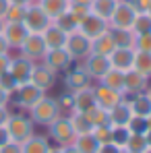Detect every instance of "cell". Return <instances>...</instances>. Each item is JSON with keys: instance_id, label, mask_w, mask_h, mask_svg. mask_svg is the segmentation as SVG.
<instances>
[{"instance_id": "41", "label": "cell", "mask_w": 151, "mask_h": 153, "mask_svg": "<svg viewBox=\"0 0 151 153\" xmlns=\"http://www.w3.org/2000/svg\"><path fill=\"white\" fill-rule=\"evenodd\" d=\"M56 102H58V105H60V110H62V114L64 112H73V93L71 91H62L58 97H56Z\"/></svg>"}, {"instance_id": "21", "label": "cell", "mask_w": 151, "mask_h": 153, "mask_svg": "<svg viewBox=\"0 0 151 153\" xmlns=\"http://www.w3.org/2000/svg\"><path fill=\"white\" fill-rule=\"evenodd\" d=\"M95 105V97H93V89L87 87V89H81L73 93V112H87L89 108Z\"/></svg>"}, {"instance_id": "59", "label": "cell", "mask_w": 151, "mask_h": 153, "mask_svg": "<svg viewBox=\"0 0 151 153\" xmlns=\"http://www.w3.org/2000/svg\"><path fill=\"white\" fill-rule=\"evenodd\" d=\"M147 95H149V97H151V87H149V89H147Z\"/></svg>"}, {"instance_id": "10", "label": "cell", "mask_w": 151, "mask_h": 153, "mask_svg": "<svg viewBox=\"0 0 151 153\" xmlns=\"http://www.w3.org/2000/svg\"><path fill=\"white\" fill-rule=\"evenodd\" d=\"M42 62L50 68L52 73H66L71 66H73V58L68 56V52L64 48H58V50H48L46 56L42 58Z\"/></svg>"}, {"instance_id": "32", "label": "cell", "mask_w": 151, "mask_h": 153, "mask_svg": "<svg viewBox=\"0 0 151 153\" xmlns=\"http://www.w3.org/2000/svg\"><path fill=\"white\" fill-rule=\"evenodd\" d=\"M52 23H54V25H58L64 33H73V31L79 29V19H77L75 15H71L68 10H66V13H62L60 17H56Z\"/></svg>"}, {"instance_id": "25", "label": "cell", "mask_w": 151, "mask_h": 153, "mask_svg": "<svg viewBox=\"0 0 151 153\" xmlns=\"http://www.w3.org/2000/svg\"><path fill=\"white\" fill-rule=\"evenodd\" d=\"M97 83H101V85H106V87H110V89L122 93V91H124V73H122V71H116V68H110Z\"/></svg>"}, {"instance_id": "44", "label": "cell", "mask_w": 151, "mask_h": 153, "mask_svg": "<svg viewBox=\"0 0 151 153\" xmlns=\"http://www.w3.org/2000/svg\"><path fill=\"white\" fill-rule=\"evenodd\" d=\"M0 153H23V145L17 141H8L6 145L0 147Z\"/></svg>"}, {"instance_id": "19", "label": "cell", "mask_w": 151, "mask_h": 153, "mask_svg": "<svg viewBox=\"0 0 151 153\" xmlns=\"http://www.w3.org/2000/svg\"><path fill=\"white\" fill-rule=\"evenodd\" d=\"M42 37H44V42H46V48H48V50H58V48H64L68 33H64L58 25L50 23L48 29L42 33Z\"/></svg>"}, {"instance_id": "47", "label": "cell", "mask_w": 151, "mask_h": 153, "mask_svg": "<svg viewBox=\"0 0 151 153\" xmlns=\"http://www.w3.org/2000/svg\"><path fill=\"white\" fill-rule=\"evenodd\" d=\"M8 64H10V54H0V75L8 71Z\"/></svg>"}, {"instance_id": "22", "label": "cell", "mask_w": 151, "mask_h": 153, "mask_svg": "<svg viewBox=\"0 0 151 153\" xmlns=\"http://www.w3.org/2000/svg\"><path fill=\"white\" fill-rule=\"evenodd\" d=\"M21 145H23V153H48L52 147L50 139L46 134H33Z\"/></svg>"}, {"instance_id": "36", "label": "cell", "mask_w": 151, "mask_h": 153, "mask_svg": "<svg viewBox=\"0 0 151 153\" xmlns=\"http://www.w3.org/2000/svg\"><path fill=\"white\" fill-rule=\"evenodd\" d=\"M126 128L130 130V134H145L149 130V122L143 116H130V120L126 122Z\"/></svg>"}, {"instance_id": "35", "label": "cell", "mask_w": 151, "mask_h": 153, "mask_svg": "<svg viewBox=\"0 0 151 153\" xmlns=\"http://www.w3.org/2000/svg\"><path fill=\"white\" fill-rule=\"evenodd\" d=\"M25 13H27L25 4H10L8 10H6V15H4V21L6 23H23Z\"/></svg>"}, {"instance_id": "15", "label": "cell", "mask_w": 151, "mask_h": 153, "mask_svg": "<svg viewBox=\"0 0 151 153\" xmlns=\"http://www.w3.org/2000/svg\"><path fill=\"white\" fill-rule=\"evenodd\" d=\"M83 68L89 73V76L93 81H100L101 76L106 75L112 66H110V58L108 56H100V54H89L83 60Z\"/></svg>"}, {"instance_id": "49", "label": "cell", "mask_w": 151, "mask_h": 153, "mask_svg": "<svg viewBox=\"0 0 151 153\" xmlns=\"http://www.w3.org/2000/svg\"><path fill=\"white\" fill-rule=\"evenodd\" d=\"M0 54H10V46L2 35H0Z\"/></svg>"}, {"instance_id": "9", "label": "cell", "mask_w": 151, "mask_h": 153, "mask_svg": "<svg viewBox=\"0 0 151 153\" xmlns=\"http://www.w3.org/2000/svg\"><path fill=\"white\" fill-rule=\"evenodd\" d=\"M46 42L42 37V33H29L27 39L23 42V46L19 48V54H23L25 58L33 60V62H42V58L46 56Z\"/></svg>"}, {"instance_id": "27", "label": "cell", "mask_w": 151, "mask_h": 153, "mask_svg": "<svg viewBox=\"0 0 151 153\" xmlns=\"http://www.w3.org/2000/svg\"><path fill=\"white\" fill-rule=\"evenodd\" d=\"M73 147H75L79 153H97L100 141H97L93 134H79V137H75Z\"/></svg>"}, {"instance_id": "7", "label": "cell", "mask_w": 151, "mask_h": 153, "mask_svg": "<svg viewBox=\"0 0 151 153\" xmlns=\"http://www.w3.org/2000/svg\"><path fill=\"white\" fill-rule=\"evenodd\" d=\"M135 17H137V10L126 0H122V2L116 4V8H114V13H112V17L108 21V25H110V29H128L130 31V27L135 23Z\"/></svg>"}, {"instance_id": "4", "label": "cell", "mask_w": 151, "mask_h": 153, "mask_svg": "<svg viewBox=\"0 0 151 153\" xmlns=\"http://www.w3.org/2000/svg\"><path fill=\"white\" fill-rule=\"evenodd\" d=\"M50 23H52V19L42 10V6L37 4V0L31 2V4H27V13H25V19H23V25L27 27L29 33H44Z\"/></svg>"}, {"instance_id": "60", "label": "cell", "mask_w": 151, "mask_h": 153, "mask_svg": "<svg viewBox=\"0 0 151 153\" xmlns=\"http://www.w3.org/2000/svg\"><path fill=\"white\" fill-rule=\"evenodd\" d=\"M147 15H149V17H151V6H149V10H147Z\"/></svg>"}, {"instance_id": "24", "label": "cell", "mask_w": 151, "mask_h": 153, "mask_svg": "<svg viewBox=\"0 0 151 153\" xmlns=\"http://www.w3.org/2000/svg\"><path fill=\"white\" fill-rule=\"evenodd\" d=\"M37 4L42 6V10H44L52 21H54L56 17H60L62 13L68 10L71 0H37Z\"/></svg>"}, {"instance_id": "17", "label": "cell", "mask_w": 151, "mask_h": 153, "mask_svg": "<svg viewBox=\"0 0 151 153\" xmlns=\"http://www.w3.org/2000/svg\"><path fill=\"white\" fill-rule=\"evenodd\" d=\"M29 31L23 23H6L4 25V31H2V37L8 42L10 50H19L23 46V42L27 39Z\"/></svg>"}, {"instance_id": "46", "label": "cell", "mask_w": 151, "mask_h": 153, "mask_svg": "<svg viewBox=\"0 0 151 153\" xmlns=\"http://www.w3.org/2000/svg\"><path fill=\"white\" fill-rule=\"evenodd\" d=\"M10 108L8 105H0V126H6V122H8V118H10Z\"/></svg>"}, {"instance_id": "62", "label": "cell", "mask_w": 151, "mask_h": 153, "mask_svg": "<svg viewBox=\"0 0 151 153\" xmlns=\"http://www.w3.org/2000/svg\"><path fill=\"white\" fill-rule=\"evenodd\" d=\"M116 2H122V0H116Z\"/></svg>"}, {"instance_id": "33", "label": "cell", "mask_w": 151, "mask_h": 153, "mask_svg": "<svg viewBox=\"0 0 151 153\" xmlns=\"http://www.w3.org/2000/svg\"><path fill=\"white\" fill-rule=\"evenodd\" d=\"M147 149H149V145H147L145 134H130L128 141H126V145H124L126 153H145Z\"/></svg>"}, {"instance_id": "52", "label": "cell", "mask_w": 151, "mask_h": 153, "mask_svg": "<svg viewBox=\"0 0 151 153\" xmlns=\"http://www.w3.org/2000/svg\"><path fill=\"white\" fill-rule=\"evenodd\" d=\"M8 2H10V4H31V2H35V0H8Z\"/></svg>"}, {"instance_id": "5", "label": "cell", "mask_w": 151, "mask_h": 153, "mask_svg": "<svg viewBox=\"0 0 151 153\" xmlns=\"http://www.w3.org/2000/svg\"><path fill=\"white\" fill-rule=\"evenodd\" d=\"M64 50L68 52V56L73 58V62H75V60H85V58L91 54V39L85 37V35L77 29L73 33H68L66 44H64Z\"/></svg>"}, {"instance_id": "57", "label": "cell", "mask_w": 151, "mask_h": 153, "mask_svg": "<svg viewBox=\"0 0 151 153\" xmlns=\"http://www.w3.org/2000/svg\"><path fill=\"white\" fill-rule=\"evenodd\" d=\"M79 2H85V4H91L93 0H79Z\"/></svg>"}, {"instance_id": "29", "label": "cell", "mask_w": 151, "mask_h": 153, "mask_svg": "<svg viewBox=\"0 0 151 153\" xmlns=\"http://www.w3.org/2000/svg\"><path fill=\"white\" fill-rule=\"evenodd\" d=\"M85 116H87V120L95 126H112L110 124V116H108V110H103L100 105H93V108H89L87 112H83Z\"/></svg>"}, {"instance_id": "48", "label": "cell", "mask_w": 151, "mask_h": 153, "mask_svg": "<svg viewBox=\"0 0 151 153\" xmlns=\"http://www.w3.org/2000/svg\"><path fill=\"white\" fill-rule=\"evenodd\" d=\"M8 141H10V134H8L6 126H0V147H2V145H6Z\"/></svg>"}, {"instance_id": "28", "label": "cell", "mask_w": 151, "mask_h": 153, "mask_svg": "<svg viewBox=\"0 0 151 153\" xmlns=\"http://www.w3.org/2000/svg\"><path fill=\"white\" fill-rule=\"evenodd\" d=\"M116 4H118L116 0H93V2L89 4V8H91L93 15H97V17H101V19L110 21V17H112Z\"/></svg>"}, {"instance_id": "63", "label": "cell", "mask_w": 151, "mask_h": 153, "mask_svg": "<svg viewBox=\"0 0 151 153\" xmlns=\"http://www.w3.org/2000/svg\"><path fill=\"white\" fill-rule=\"evenodd\" d=\"M122 153H126V151H122Z\"/></svg>"}, {"instance_id": "43", "label": "cell", "mask_w": 151, "mask_h": 153, "mask_svg": "<svg viewBox=\"0 0 151 153\" xmlns=\"http://www.w3.org/2000/svg\"><path fill=\"white\" fill-rule=\"evenodd\" d=\"M137 13H147L149 10V6H151V0H126Z\"/></svg>"}, {"instance_id": "2", "label": "cell", "mask_w": 151, "mask_h": 153, "mask_svg": "<svg viewBox=\"0 0 151 153\" xmlns=\"http://www.w3.org/2000/svg\"><path fill=\"white\" fill-rule=\"evenodd\" d=\"M6 130L10 134V141L25 143L29 137L35 134V124L29 118V114H25V112H13L8 122H6Z\"/></svg>"}, {"instance_id": "20", "label": "cell", "mask_w": 151, "mask_h": 153, "mask_svg": "<svg viewBox=\"0 0 151 153\" xmlns=\"http://www.w3.org/2000/svg\"><path fill=\"white\" fill-rule=\"evenodd\" d=\"M116 50V44H114V37L110 33V29L106 33L97 35L95 39H91V54H100V56H110L112 52Z\"/></svg>"}, {"instance_id": "8", "label": "cell", "mask_w": 151, "mask_h": 153, "mask_svg": "<svg viewBox=\"0 0 151 153\" xmlns=\"http://www.w3.org/2000/svg\"><path fill=\"white\" fill-rule=\"evenodd\" d=\"M91 85H93V79H91L89 73L83 68V64H77L73 68H68L66 75H64V87H66V91H71V93L81 91V89H87V87H91Z\"/></svg>"}, {"instance_id": "3", "label": "cell", "mask_w": 151, "mask_h": 153, "mask_svg": "<svg viewBox=\"0 0 151 153\" xmlns=\"http://www.w3.org/2000/svg\"><path fill=\"white\" fill-rule=\"evenodd\" d=\"M48 132H50V139L58 145V147H66V145H73L75 143V130L71 126V120L68 116H58L50 126H48Z\"/></svg>"}, {"instance_id": "40", "label": "cell", "mask_w": 151, "mask_h": 153, "mask_svg": "<svg viewBox=\"0 0 151 153\" xmlns=\"http://www.w3.org/2000/svg\"><path fill=\"white\" fill-rule=\"evenodd\" d=\"M91 134L100 141V145H103V143H112V126H95Z\"/></svg>"}, {"instance_id": "13", "label": "cell", "mask_w": 151, "mask_h": 153, "mask_svg": "<svg viewBox=\"0 0 151 153\" xmlns=\"http://www.w3.org/2000/svg\"><path fill=\"white\" fill-rule=\"evenodd\" d=\"M108 29H110L108 21L101 19V17H97V15H93V13H89L87 17H83V19L79 21V31H81L85 37H89V39H95L97 35L106 33Z\"/></svg>"}, {"instance_id": "30", "label": "cell", "mask_w": 151, "mask_h": 153, "mask_svg": "<svg viewBox=\"0 0 151 153\" xmlns=\"http://www.w3.org/2000/svg\"><path fill=\"white\" fill-rule=\"evenodd\" d=\"M132 68H135L137 73H141L143 76L151 79V52L135 50V62H132Z\"/></svg>"}, {"instance_id": "16", "label": "cell", "mask_w": 151, "mask_h": 153, "mask_svg": "<svg viewBox=\"0 0 151 153\" xmlns=\"http://www.w3.org/2000/svg\"><path fill=\"white\" fill-rule=\"evenodd\" d=\"M149 89V79L143 76L141 73H137L135 68L126 71L124 73V91L126 95H139V93H145Z\"/></svg>"}, {"instance_id": "50", "label": "cell", "mask_w": 151, "mask_h": 153, "mask_svg": "<svg viewBox=\"0 0 151 153\" xmlns=\"http://www.w3.org/2000/svg\"><path fill=\"white\" fill-rule=\"evenodd\" d=\"M8 103H10V95L0 87V105H8Z\"/></svg>"}, {"instance_id": "55", "label": "cell", "mask_w": 151, "mask_h": 153, "mask_svg": "<svg viewBox=\"0 0 151 153\" xmlns=\"http://www.w3.org/2000/svg\"><path fill=\"white\" fill-rule=\"evenodd\" d=\"M145 139H147V145L151 147V128L147 130V132H145Z\"/></svg>"}, {"instance_id": "37", "label": "cell", "mask_w": 151, "mask_h": 153, "mask_svg": "<svg viewBox=\"0 0 151 153\" xmlns=\"http://www.w3.org/2000/svg\"><path fill=\"white\" fill-rule=\"evenodd\" d=\"M128 137H130V130L126 126H112V143L118 145L120 149H124Z\"/></svg>"}, {"instance_id": "23", "label": "cell", "mask_w": 151, "mask_h": 153, "mask_svg": "<svg viewBox=\"0 0 151 153\" xmlns=\"http://www.w3.org/2000/svg\"><path fill=\"white\" fill-rule=\"evenodd\" d=\"M108 116H110V124L112 126H126V122L130 120L132 112H130V105L126 102H120L118 105H114L108 112Z\"/></svg>"}, {"instance_id": "1", "label": "cell", "mask_w": 151, "mask_h": 153, "mask_svg": "<svg viewBox=\"0 0 151 153\" xmlns=\"http://www.w3.org/2000/svg\"><path fill=\"white\" fill-rule=\"evenodd\" d=\"M27 114H29V118L33 120L35 126H50L58 116H62V110H60V105L56 102V97L44 95L33 108L27 110Z\"/></svg>"}, {"instance_id": "39", "label": "cell", "mask_w": 151, "mask_h": 153, "mask_svg": "<svg viewBox=\"0 0 151 153\" xmlns=\"http://www.w3.org/2000/svg\"><path fill=\"white\" fill-rule=\"evenodd\" d=\"M68 13H71V15H75L77 19L81 21L83 17H87V15L91 13V8H89V4H85V2H79V0H71Z\"/></svg>"}, {"instance_id": "34", "label": "cell", "mask_w": 151, "mask_h": 153, "mask_svg": "<svg viewBox=\"0 0 151 153\" xmlns=\"http://www.w3.org/2000/svg\"><path fill=\"white\" fill-rule=\"evenodd\" d=\"M130 31L135 35H143V33H151V17L147 13H137L135 23L130 27Z\"/></svg>"}, {"instance_id": "14", "label": "cell", "mask_w": 151, "mask_h": 153, "mask_svg": "<svg viewBox=\"0 0 151 153\" xmlns=\"http://www.w3.org/2000/svg\"><path fill=\"white\" fill-rule=\"evenodd\" d=\"M56 79H58V75H56V73H52L44 62H35L33 73H31V79H29V81H31L35 87H39L42 91H46V93H48L52 87L56 85Z\"/></svg>"}, {"instance_id": "31", "label": "cell", "mask_w": 151, "mask_h": 153, "mask_svg": "<svg viewBox=\"0 0 151 153\" xmlns=\"http://www.w3.org/2000/svg\"><path fill=\"white\" fill-rule=\"evenodd\" d=\"M116 48H132L135 50V33L128 29H110Z\"/></svg>"}, {"instance_id": "6", "label": "cell", "mask_w": 151, "mask_h": 153, "mask_svg": "<svg viewBox=\"0 0 151 153\" xmlns=\"http://www.w3.org/2000/svg\"><path fill=\"white\" fill-rule=\"evenodd\" d=\"M46 95V91H42L39 87H35L31 81H27L23 85H19L17 87V91H15V102L17 105L21 108V110H29V108H33L35 103L39 102L42 97Z\"/></svg>"}, {"instance_id": "51", "label": "cell", "mask_w": 151, "mask_h": 153, "mask_svg": "<svg viewBox=\"0 0 151 153\" xmlns=\"http://www.w3.org/2000/svg\"><path fill=\"white\" fill-rule=\"evenodd\" d=\"M8 6H10V2H8V0H0V19H4V15H6V10H8Z\"/></svg>"}, {"instance_id": "61", "label": "cell", "mask_w": 151, "mask_h": 153, "mask_svg": "<svg viewBox=\"0 0 151 153\" xmlns=\"http://www.w3.org/2000/svg\"><path fill=\"white\" fill-rule=\"evenodd\" d=\"M145 153H151V147H149V149H147V151H145Z\"/></svg>"}, {"instance_id": "42", "label": "cell", "mask_w": 151, "mask_h": 153, "mask_svg": "<svg viewBox=\"0 0 151 153\" xmlns=\"http://www.w3.org/2000/svg\"><path fill=\"white\" fill-rule=\"evenodd\" d=\"M135 50H139V52H151V33L135 35Z\"/></svg>"}, {"instance_id": "54", "label": "cell", "mask_w": 151, "mask_h": 153, "mask_svg": "<svg viewBox=\"0 0 151 153\" xmlns=\"http://www.w3.org/2000/svg\"><path fill=\"white\" fill-rule=\"evenodd\" d=\"M48 153H62V147L54 145V147H50V151H48Z\"/></svg>"}, {"instance_id": "45", "label": "cell", "mask_w": 151, "mask_h": 153, "mask_svg": "<svg viewBox=\"0 0 151 153\" xmlns=\"http://www.w3.org/2000/svg\"><path fill=\"white\" fill-rule=\"evenodd\" d=\"M122 151L124 149H120L114 143H103V145H100V149H97V153H122Z\"/></svg>"}, {"instance_id": "11", "label": "cell", "mask_w": 151, "mask_h": 153, "mask_svg": "<svg viewBox=\"0 0 151 153\" xmlns=\"http://www.w3.org/2000/svg\"><path fill=\"white\" fill-rule=\"evenodd\" d=\"M33 66H35V62L29 60V58H25L23 54H19V56H10L8 73L15 76V81H17L19 85H23V83H27V81L31 79Z\"/></svg>"}, {"instance_id": "58", "label": "cell", "mask_w": 151, "mask_h": 153, "mask_svg": "<svg viewBox=\"0 0 151 153\" xmlns=\"http://www.w3.org/2000/svg\"><path fill=\"white\" fill-rule=\"evenodd\" d=\"M147 122H149V128H151V114L147 116Z\"/></svg>"}, {"instance_id": "53", "label": "cell", "mask_w": 151, "mask_h": 153, "mask_svg": "<svg viewBox=\"0 0 151 153\" xmlns=\"http://www.w3.org/2000/svg\"><path fill=\"white\" fill-rule=\"evenodd\" d=\"M62 153H79V151H77L73 145H66V147H62Z\"/></svg>"}, {"instance_id": "12", "label": "cell", "mask_w": 151, "mask_h": 153, "mask_svg": "<svg viewBox=\"0 0 151 153\" xmlns=\"http://www.w3.org/2000/svg\"><path fill=\"white\" fill-rule=\"evenodd\" d=\"M91 89H93L95 105H100V108L108 110V112H110L114 105H118V103L122 102V93H120V91H114V89H110V87H106V85H101V83L91 85Z\"/></svg>"}, {"instance_id": "26", "label": "cell", "mask_w": 151, "mask_h": 153, "mask_svg": "<svg viewBox=\"0 0 151 153\" xmlns=\"http://www.w3.org/2000/svg\"><path fill=\"white\" fill-rule=\"evenodd\" d=\"M68 120H71V126L75 130V134H91L93 132V124L87 120V116L85 114H81V112H71L68 114Z\"/></svg>"}, {"instance_id": "56", "label": "cell", "mask_w": 151, "mask_h": 153, "mask_svg": "<svg viewBox=\"0 0 151 153\" xmlns=\"http://www.w3.org/2000/svg\"><path fill=\"white\" fill-rule=\"evenodd\" d=\"M4 25H6V21H4V19H0V35H2V31H4Z\"/></svg>"}, {"instance_id": "18", "label": "cell", "mask_w": 151, "mask_h": 153, "mask_svg": "<svg viewBox=\"0 0 151 153\" xmlns=\"http://www.w3.org/2000/svg\"><path fill=\"white\" fill-rule=\"evenodd\" d=\"M110 66L116 68V71H130L132 68V62H135V50L132 48H116L110 56Z\"/></svg>"}, {"instance_id": "38", "label": "cell", "mask_w": 151, "mask_h": 153, "mask_svg": "<svg viewBox=\"0 0 151 153\" xmlns=\"http://www.w3.org/2000/svg\"><path fill=\"white\" fill-rule=\"evenodd\" d=\"M0 87H2L10 97H13V95H15V91H17V87H19V83L15 81V76L6 71V73H2V75H0Z\"/></svg>"}]
</instances>
